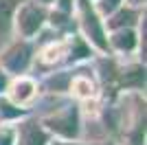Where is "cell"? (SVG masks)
<instances>
[{
	"label": "cell",
	"instance_id": "4fadbf2b",
	"mask_svg": "<svg viewBox=\"0 0 147 145\" xmlns=\"http://www.w3.org/2000/svg\"><path fill=\"white\" fill-rule=\"evenodd\" d=\"M119 2H121V0H103V9H105V11H112Z\"/></svg>",
	"mask_w": 147,
	"mask_h": 145
},
{
	"label": "cell",
	"instance_id": "5bb4252c",
	"mask_svg": "<svg viewBox=\"0 0 147 145\" xmlns=\"http://www.w3.org/2000/svg\"><path fill=\"white\" fill-rule=\"evenodd\" d=\"M5 84H7V79H5V75H2V72H0V90H2V88H5Z\"/></svg>",
	"mask_w": 147,
	"mask_h": 145
},
{
	"label": "cell",
	"instance_id": "ba28073f",
	"mask_svg": "<svg viewBox=\"0 0 147 145\" xmlns=\"http://www.w3.org/2000/svg\"><path fill=\"white\" fill-rule=\"evenodd\" d=\"M13 7H16V0H0V22L5 24L7 18L11 16Z\"/></svg>",
	"mask_w": 147,
	"mask_h": 145
},
{
	"label": "cell",
	"instance_id": "9a60e30c",
	"mask_svg": "<svg viewBox=\"0 0 147 145\" xmlns=\"http://www.w3.org/2000/svg\"><path fill=\"white\" fill-rule=\"evenodd\" d=\"M61 7H64V9H68V7H70V0H61Z\"/></svg>",
	"mask_w": 147,
	"mask_h": 145
},
{
	"label": "cell",
	"instance_id": "3957f363",
	"mask_svg": "<svg viewBox=\"0 0 147 145\" xmlns=\"http://www.w3.org/2000/svg\"><path fill=\"white\" fill-rule=\"evenodd\" d=\"M42 11L35 9V7H24L22 11H20V29L22 33L31 35V33H35L40 29V24H42Z\"/></svg>",
	"mask_w": 147,
	"mask_h": 145
},
{
	"label": "cell",
	"instance_id": "7c38bea8",
	"mask_svg": "<svg viewBox=\"0 0 147 145\" xmlns=\"http://www.w3.org/2000/svg\"><path fill=\"white\" fill-rule=\"evenodd\" d=\"M84 55H86V46L77 40V42H75V57H84Z\"/></svg>",
	"mask_w": 147,
	"mask_h": 145
},
{
	"label": "cell",
	"instance_id": "30bf717a",
	"mask_svg": "<svg viewBox=\"0 0 147 145\" xmlns=\"http://www.w3.org/2000/svg\"><path fill=\"white\" fill-rule=\"evenodd\" d=\"M132 18H134V13H132V11H121L117 18L112 20V26H121V24H127V22H132Z\"/></svg>",
	"mask_w": 147,
	"mask_h": 145
},
{
	"label": "cell",
	"instance_id": "52a82bcc",
	"mask_svg": "<svg viewBox=\"0 0 147 145\" xmlns=\"http://www.w3.org/2000/svg\"><path fill=\"white\" fill-rule=\"evenodd\" d=\"M33 97V84L31 81H26V79H20L18 84L13 86V99L20 103H24L26 99H31Z\"/></svg>",
	"mask_w": 147,
	"mask_h": 145
},
{
	"label": "cell",
	"instance_id": "8992f818",
	"mask_svg": "<svg viewBox=\"0 0 147 145\" xmlns=\"http://www.w3.org/2000/svg\"><path fill=\"white\" fill-rule=\"evenodd\" d=\"M112 42H114L117 48H121V51H129V48L136 46V35L132 31H119L117 35L112 37Z\"/></svg>",
	"mask_w": 147,
	"mask_h": 145
},
{
	"label": "cell",
	"instance_id": "7a4b0ae2",
	"mask_svg": "<svg viewBox=\"0 0 147 145\" xmlns=\"http://www.w3.org/2000/svg\"><path fill=\"white\" fill-rule=\"evenodd\" d=\"M29 53H31L29 46H24V44L13 46L11 51L5 55V66L11 68V70H24L26 64H29V57H31Z\"/></svg>",
	"mask_w": 147,
	"mask_h": 145
},
{
	"label": "cell",
	"instance_id": "8fae6325",
	"mask_svg": "<svg viewBox=\"0 0 147 145\" xmlns=\"http://www.w3.org/2000/svg\"><path fill=\"white\" fill-rule=\"evenodd\" d=\"M59 51H61L59 46H51V48H46L44 60H46V62H55V60H57V55H59Z\"/></svg>",
	"mask_w": 147,
	"mask_h": 145
},
{
	"label": "cell",
	"instance_id": "277c9868",
	"mask_svg": "<svg viewBox=\"0 0 147 145\" xmlns=\"http://www.w3.org/2000/svg\"><path fill=\"white\" fill-rule=\"evenodd\" d=\"M51 127L55 132L64 134V136H75L77 134V112L75 110H68L64 117H57V119L51 121Z\"/></svg>",
	"mask_w": 147,
	"mask_h": 145
},
{
	"label": "cell",
	"instance_id": "2e32d148",
	"mask_svg": "<svg viewBox=\"0 0 147 145\" xmlns=\"http://www.w3.org/2000/svg\"><path fill=\"white\" fill-rule=\"evenodd\" d=\"M44 2H51V0H44Z\"/></svg>",
	"mask_w": 147,
	"mask_h": 145
},
{
	"label": "cell",
	"instance_id": "6da1fadb",
	"mask_svg": "<svg viewBox=\"0 0 147 145\" xmlns=\"http://www.w3.org/2000/svg\"><path fill=\"white\" fill-rule=\"evenodd\" d=\"M81 11H84V24H86V31L90 33V37L94 40V44H97L99 48H105L103 31H101V26H99L97 18H94V13H92V9L88 7L86 0H81Z\"/></svg>",
	"mask_w": 147,
	"mask_h": 145
},
{
	"label": "cell",
	"instance_id": "5b68a950",
	"mask_svg": "<svg viewBox=\"0 0 147 145\" xmlns=\"http://www.w3.org/2000/svg\"><path fill=\"white\" fill-rule=\"evenodd\" d=\"M44 143H46V132H44V130H40L35 123L24 125L18 145H44Z\"/></svg>",
	"mask_w": 147,
	"mask_h": 145
},
{
	"label": "cell",
	"instance_id": "9c48e42d",
	"mask_svg": "<svg viewBox=\"0 0 147 145\" xmlns=\"http://www.w3.org/2000/svg\"><path fill=\"white\" fill-rule=\"evenodd\" d=\"M75 92H77L79 97H90L92 95L90 81H86V79H77V81H75Z\"/></svg>",
	"mask_w": 147,
	"mask_h": 145
}]
</instances>
